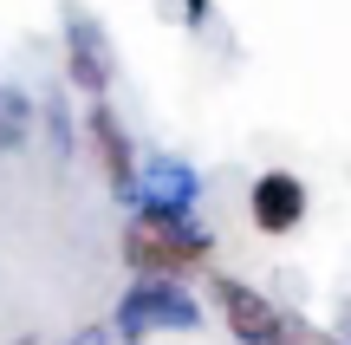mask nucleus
I'll use <instances>...</instances> for the list:
<instances>
[{
	"mask_svg": "<svg viewBox=\"0 0 351 345\" xmlns=\"http://www.w3.org/2000/svg\"><path fill=\"white\" fill-rule=\"evenodd\" d=\"M124 261L137 274H195L208 261V235L195 228L189 215H169V209H143L137 222L124 228Z\"/></svg>",
	"mask_w": 351,
	"mask_h": 345,
	"instance_id": "obj_1",
	"label": "nucleus"
},
{
	"mask_svg": "<svg viewBox=\"0 0 351 345\" xmlns=\"http://www.w3.org/2000/svg\"><path fill=\"white\" fill-rule=\"evenodd\" d=\"M202 326V307L169 281V274H143L137 287L124 294L117 307V333L124 339H150V333H195Z\"/></svg>",
	"mask_w": 351,
	"mask_h": 345,
	"instance_id": "obj_2",
	"label": "nucleus"
},
{
	"mask_svg": "<svg viewBox=\"0 0 351 345\" xmlns=\"http://www.w3.org/2000/svg\"><path fill=\"white\" fill-rule=\"evenodd\" d=\"M215 294H221V320H228V333H234L241 345H274L280 339L287 313H280L274 300H261L254 287H241V281H215Z\"/></svg>",
	"mask_w": 351,
	"mask_h": 345,
	"instance_id": "obj_3",
	"label": "nucleus"
},
{
	"mask_svg": "<svg viewBox=\"0 0 351 345\" xmlns=\"http://www.w3.org/2000/svg\"><path fill=\"white\" fill-rule=\"evenodd\" d=\"M254 228L261 235H287V228H300V215H306V182L300 176H287V169H267V176H254Z\"/></svg>",
	"mask_w": 351,
	"mask_h": 345,
	"instance_id": "obj_4",
	"label": "nucleus"
},
{
	"mask_svg": "<svg viewBox=\"0 0 351 345\" xmlns=\"http://www.w3.org/2000/svg\"><path fill=\"white\" fill-rule=\"evenodd\" d=\"M65 72H72L78 91H104L111 85V46H104V33L85 20V13L65 20Z\"/></svg>",
	"mask_w": 351,
	"mask_h": 345,
	"instance_id": "obj_5",
	"label": "nucleus"
},
{
	"mask_svg": "<svg viewBox=\"0 0 351 345\" xmlns=\"http://www.w3.org/2000/svg\"><path fill=\"white\" fill-rule=\"evenodd\" d=\"M91 143H98V156H104V176H111V189H117V195H130V189H137V163H130L124 124H117L104 104L91 111Z\"/></svg>",
	"mask_w": 351,
	"mask_h": 345,
	"instance_id": "obj_6",
	"label": "nucleus"
},
{
	"mask_svg": "<svg viewBox=\"0 0 351 345\" xmlns=\"http://www.w3.org/2000/svg\"><path fill=\"white\" fill-rule=\"evenodd\" d=\"M189 202H195V176H189L182 163H150V189H143V209H169V215H189Z\"/></svg>",
	"mask_w": 351,
	"mask_h": 345,
	"instance_id": "obj_7",
	"label": "nucleus"
},
{
	"mask_svg": "<svg viewBox=\"0 0 351 345\" xmlns=\"http://www.w3.org/2000/svg\"><path fill=\"white\" fill-rule=\"evenodd\" d=\"M274 345H319V339H306V326H293V320H287V326H280V339H274Z\"/></svg>",
	"mask_w": 351,
	"mask_h": 345,
	"instance_id": "obj_8",
	"label": "nucleus"
},
{
	"mask_svg": "<svg viewBox=\"0 0 351 345\" xmlns=\"http://www.w3.org/2000/svg\"><path fill=\"white\" fill-rule=\"evenodd\" d=\"M332 345H351V300H345V313H339V333H332Z\"/></svg>",
	"mask_w": 351,
	"mask_h": 345,
	"instance_id": "obj_9",
	"label": "nucleus"
}]
</instances>
